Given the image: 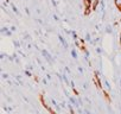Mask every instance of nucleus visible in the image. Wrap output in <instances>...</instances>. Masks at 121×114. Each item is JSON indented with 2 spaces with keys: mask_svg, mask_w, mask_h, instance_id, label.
<instances>
[{
  "mask_svg": "<svg viewBox=\"0 0 121 114\" xmlns=\"http://www.w3.org/2000/svg\"><path fill=\"white\" fill-rule=\"evenodd\" d=\"M57 37H58V40L60 42V44L63 45V48H64V49L67 50V49L69 48V44H68V42H67V40H65V39H64V38H63L62 36H60V35H57Z\"/></svg>",
  "mask_w": 121,
  "mask_h": 114,
  "instance_id": "obj_1",
  "label": "nucleus"
},
{
  "mask_svg": "<svg viewBox=\"0 0 121 114\" xmlns=\"http://www.w3.org/2000/svg\"><path fill=\"white\" fill-rule=\"evenodd\" d=\"M69 102L75 107V108H78L80 107V103H78V100H76L74 96H69Z\"/></svg>",
  "mask_w": 121,
  "mask_h": 114,
  "instance_id": "obj_2",
  "label": "nucleus"
},
{
  "mask_svg": "<svg viewBox=\"0 0 121 114\" xmlns=\"http://www.w3.org/2000/svg\"><path fill=\"white\" fill-rule=\"evenodd\" d=\"M103 83H104V88H106V90H107V92H112V86H110V83H109L106 79H103Z\"/></svg>",
  "mask_w": 121,
  "mask_h": 114,
  "instance_id": "obj_3",
  "label": "nucleus"
},
{
  "mask_svg": "<svg viewBox=\"0 0 121 114\" xmlns=\"http://www.w3.org/2000/svg\"><path fill=\"white\" fill-rule=\"evenodd\" d=\"M91 4H93L91 0H83V5H84V7H91Z\"/></svg>",
  "mask_w": 121,
  "mask_h": 114,
  "instance_id": "obj_4",
  "label": "nucleus"
},
{
  "mask_svg": "<svg viewBox=\"0 0 121 114\" xmlns=\"http://www.w3.org/2000/svg\"><path fill=\"white\" fill-rule=\"evenodd\" d=\"M106 33H108V35H113L114 32H113V29H112V25H107V27H106Z\"/></svg>",
  "mask_w": 121,
  "mask_h": 114,
  "instance_id": "obj_5",
  "label": "nucleus"
},
{
  "mask_svg": "<svg viewBox=\"0 0 121 114\" xmlns=\"http://www.w3.org/2000/svg\"><path fill=\"white\" fill-rule=\"evenodd\" d=\"M10 5H11V7H12V11H13V12H14L16 14H18V16H19V10L17 9V6H16L14 4H12V3H11Z\"/></svg>",
  "mask_w": 121,
  "mask_h": 114,
  "instance_id": "obj_6",
  "label": "nucleus"
},
{
  "mask_svg": "<svg viewBox=\"0 0 121 114\" xmlns=\"http://www.w3.org/2000/svg\"><path fill=\"white\" fill-rule=\"evenodd\" d=\"M91 11H93V10H91V7H84V16H86V17H88V16L91 13Z\"/></svg>",
  "mask_w": 121,
  "mask_h": 114,
  "instance_id": "obj_7",
  "label": "nucleus"
},
{
  "mask_svg": "<svg viewBox=\"0 0 121 114\" xmlns=\"http://www.w3.org/2000/svg\"><path fill=\"white\" fill-rule=\"evenodd\" d=\"M114 5L116 6V9L121 11V0H114Z\"/></svg>",
  "mask_w": 121,
  "mask_h": 114,
  "instance_id": "obj_8",
  "label": "nucleus"
},
{
  "mask_svg": "<svg viewBox=\"0 0 121 114\" xmlns=\"http://www.w3.org/2000/svg\"><path fill=\"white\" fill-rule=\"evenodd\" d=\"M84 39H86L87 42H91V40H93V39H91V35H90L89 32H87V33H86V38H84Z\"/></svg>",
  "mask_w": 121,
  "mask_h": 114,
  "instance_id": "obj_9",
  "label": "nucleus"
},
{
  "mask_svg": "<svg viewBox=\"0 0 121 114\" xmlns=\"http://www.w3.org/2000/svg\"><path fill=\"white\" fill-rule=\"evenodd\" d=\"M13 45H14V48H20V45H22V43L20 42H18V40H16V39H13Z\"/></svg>",
  "mask_w": 121,
  "mask_h": 114,
  "instance_id": "obj_10",
  "label": "nucleus"
},
{
  "mask_svg": "<svg viewBox=\"0 0 121 114\" xmlns=\"http://www.w3.org/2000/svg\"><path fill=\"white\" fill-rule=\"evenodd\" d=\"M70 52H71V56H73V58H75V60H77V52L75 51V49H73V50H71Z\"/></svg>",
  "mask_w": 121,
  "mask_h": 114,
  "instance_id": "obj_11",
  "label": "nucleus"
},
{
  "mask_svg": "<svg viewBox=\"0 0 121 114\" xmlns=\"http://www.w3.org/2000/svg\"><path fill=\"white\" fill-rule=\"evenodd\" d=\"M71 36H73V39H74L75 42H76V40L78 39V36H77V33H76L75 31H73V33H71Z\"/></svg>",
  "mask_w": 121,
  "mask_h": 114,
  "instance_id": "obj_12",
  "label": "nucleus"
},
{
  "mask_svg": "<svg viewBox=\"0 0 121 114\" xmlns=\"http://www.w3.org/2000/svg\"><path fill=\"white\" fill-rule=\"evenodd\" d=\"M24 74H25V75H26L27 77H32V74H31V70H27V69H26V70L24 71Z\"/></svg>",
  "mask_w": 121,
  "mask_h": 114,
  "instance_id": "obj_13",
  "label": "nucleus"
},
{
  "mask_svg": "<svg viewBox=\"0 0 121 114\" xmlns=\"http://www.w3.org/2000/svg\"><path fill=\"white\" fill-rule=\"evenodd\" d=\"M100 5H101V10L104 12V10H106V4H104V1H101V3H100Z\"/></svg>",
  "mask_w": 121,
  "mask_h": 114,
  "instance_id": "obj_14",
  "label": "nucleus"
},
{
  "mask_svg": "<svg viewBox=\"0 0 121 114\" xmlns=\"http://www.w3.org/2000/svg\"><path fill=\"white\" fill-rule=\"evenodd\" d=\"M7 31H10V29H9L7 26H4V27L1 29V33H6Z\"/></svg>",
  "mask_w": 121,
  "mask_h": 114,
  "instance_id": "obj_15",
  "label": "nucleus"
},
{
  "mask_svg": "<svg viewBox=\"0 0 121 114\" xmlns=\"http://www.w3.org/2000/svg\"><path fill=\"white\" fill-rule=\"evenodd\" d=\"M59 106L62 107V108H65V107H68V105H67L64 101H63V102H60V103H59Z\"/></svg>",
  "mask_w": 121,
  "mask_h": 114,
  "instance_id": "obj_16",
  "label": "nucleus"
},
{
  "mask_svg": "<svg viewBox=\"0 0 121 114\" xmlns=\"http://www.w3.org/2000/svg\"><path fill=\"white\" fill-rule=\"evenodd\" d=\"M82 88H83V89H88V83H87V82H83V83H82Z\"/></svg>",
  "mask_w": 121,
  "mask_h": 114,
  "instance_id": "obj_17",
  "label": "nucleus"
},
{
  "mask_svg": "<svg viewBox=\"0 0 121 114\" xmlns=\"http://www.w3.org/2000/svg\"><path fill=\"white\" fill-rule=\"evenodd\" d=\"M10 30H11L12 32H16V31H17V27L13 25V26H11V27H10Z\"/></svg>",
  "mask_w": 121,
  "mask_h": 114,
  "instance_id": "obj_18",
  "label": "nucleus"
},
{
  "mask_svg": "<svg viewBox=\"0 0 121 114\" xmlns=\"http://www.w3.org/2000/svg\"><path fill=\"white\" fill-rule=\"evenodd\" d=\"M76 109H77V113H78V114H83V110H82L81 107H78V108H76Z\"/></svg>",
  "mask_w": 121,
  "mask_h": 114,
  "instance_id": "obj_19",
  "label": "nucleus"
},
{
  "mask_svg": "<svg viewBox=\"0 0 121 114\" xmlns=\"http://www.w3.org/2000/svg\"><path fill=\"white\" fill-rule=\"evenodd\" d=\"M25 13H26L27 16H30V9H29V7H25Z\"/></svg>",
  "mask_w": 121,
  "mask_h": 114,
  "instance_id": "obj_20",
  "label": "nucleus"
},
{
  "mask_svg": "<svg viewBox=\"0 0 121 114\" xmlns=\"http://www.w3.org/2000/svg\"><path fill=\"white\" fill-rule=\"evenodd\" d=\"M52 17H53V19H55V20H56V22H58V20H59V17H58V16H57V14H53V16H52Z\"/></svg>",
  "mask_w": 121,
  "mask_h": 114,
  "instance_id": "obj_21",
  "label": "nucleus"
},
{
  "mask_svg": "<svg viewBox=\"0 0 121 114\" xmlns=\"http://www.w3.org/2000/svg\"><path fill=\"white\" fill-rule=\"evenodd\" d=\"M5 35H6V36H7V37H11V36H12V31H11V30H10V31H7V32H6V33H5Z\"/></svg>",
  "mask_w": 121,
  "mask_h": 114,
  "instance_id": "obj_22",
  "label": "nucleus"
},
{
  "mask_svg": "<svg viewBox=\"0 0 121 114\" xmlns=\"http://www.w3.org/2000/svg\"><path fill=\"white\" fill-rule=\"evenodd\" d=\"M6 100H7V102H10V103H12V102H13L12 97H10V96H7V97H6Z\"/></svg>",
  "mask_w": 121,
  "mask_h": 114,
  "instance_id": "obj_23",
  "label": "nucleus"
},
{
  "mask_svg": "<svg viewBox=\"0 0 121 114\" xmlns=\"http://www.w3.org/2000/svg\"><path fill=\"white\" fill-rule=\"evenodd\" d=\"M51 4H52V6H53V7H57V3L55 1V0H51Z\"/></svg>",
  "mask_w": 121,
  "mask_h": 114,
  "instance_id": "obj_24",
  "label": "nucleus"
},
{
  "mask_svg": "<svg viewBox=\"0 0 121 114\" xmlns=\"http://www.w3.org/2000/svg\"><path fill=\"white\" fill-rule=\"evenodd\" d=\"M3 79L4 80H7L9 79V74H3Z\"/></svg>",
  "mask_w": 121,
  "mask_h": 114,
  "instance_id": "obj_25",
  "label": "nucleus"
},
{
  "mask_svg": "<svg viewBox=\"0 0 121 114\" xmlns=\"http://www.w3.org/2000/svg\"><path fill=\"white\" fill-rule=\"evenodd\" d=\"M51 103H52V106H53V107H55L56 105H58V103H57V102H56V101H55L53 99H51Z\"/></svg>",
  "mask_w": 121,
  "mask_h": 114,
  "instance_id": "obj_26",
  "label": "nucleus"
},
{
  "mask_svg": "<svg viewBox=\"0 0 121 114\" xmlns=\"http://www.w3.org/2000/svg\"><path fill=\"white\" fill-rule=\"evenodd\" d=\"M5 57H6V55H5L4 52H3L1 55H0V58H1V60H4V58H5Z\"/></svg>",
  "mask_w": 121,
  "mask_h": 114,
  "instance_id": "obj_27",
  "label": "nucleus"
},
{
  "mask_svg": "<svg viewBox=\"0 0 121 114\" xmlns=\"http://www.w3.org/2000/svg\"><path fill=\"white\" fill-rule=\"evenodd\" d=\"M77 69H78V71H80L81 74H83V68H82V67H78Z\"/></svg>",
  "mask_w": 121,
  "mask_h": 114,
  "instance_id": "obj_28",
  "label": "nucleus"
},
{
  "mask_svg": "<svg viewBox=\"0 0 121 114\" xmlns=\"http://www.w3.org/2000/svg\"><path fill=\"white\" fill-rule=\"evenodd\" d=\"M84 113H86V114H91V113L89 112V109H88V108H84Z\"/></svg>",
  "mask_w": 121,
  "mask_h": 114,
  "instance_id": "obj_29",
  "label": "nucleus"
},
{
  "mask_svg": "<svg viewBox=\"0 0 121 114\" xmlns=\"http://www.w3.org/2000/svg\"><path fill=\"white\" fill-rule=\"evenodd\" d=\"M26 68H27L29 70H33V67H32V66H26Z\"/></svg>",
  "mask_w": 121,
  "mask_h": 114,
  "instance_id": "obj_30",
  "label": "nucleus"
},
{
  "mask_svg": "<svg viewBox=\"0 0 121 114\" xmlns=\"http://www.w3.org/2000/svg\"><path fill=\"white\" fill-rule=\"evenodd\" d=\"M64 70H65V71H67L68 74H70V69H69L68 67H65V68H64Z\"/></svg>",
  "mask_w": 121,
  "mask_h": 114,
  "instance_id": "obj_31",
  "label": "nucleus"
},
{
  "mask_svg": "<svg viewBox=\"0 0 121 114\" xmlns=\"http://www.w3.org/2000/svg\"><path fill=\"white\" fill-rule=\"evenodd\" d=\"M43 84H45V86H48V81H46V80H45V79H44V80H43Z\"/></svg>",
  "mask_w": 121,
  "mask_h": 114,
  "instance_id": "obj_32",
  "label": "nucleus"
},
{
  "mask_svg": "<svg viewBox=\"0 0 121 114\" xmlns=\"http://www.w3.org/2000/svg\"><path fill=\"white\" fill-rule=\"evenodd\" d=\"M46 79H48V80H51V75L48 74V75H46Z\"/></svg>",
  "mask_w": 121,
  "mask_h": 114,
  "instance_id": "obj_33",
  "label": "nucleus"
},
{
  "mask_svg": "<svg viewBox=\"0 0 121 114\" xmlns=\"http://www.w3.org/2000/svg\"><path fill=\"white\" fill-rule=\"evenodd\" d=\"M32 48V45L31 44H27V46H26V49H31Z\"/></svg>",
  "mask_w": 121,
  "mask_h": 114,
  "instance_id": "obj_34",
  "label": "nucleus"
},
{
  "mask_svg": "<svg viewBox=\"0 0 121 114\" xmlns=\"http://www.w3.org/2000/svg\"><path fill=\"white\" fill-rule=\"evenodd\" d=\"M36 12H37L38 14H40V10H39V9H37V10H36Z\"/></svg>",
  "mask_w": 121,
  "mask_h": 114,
  "instance_id": "obj_35",
  "label": "nucleus"
}]
</instances>
